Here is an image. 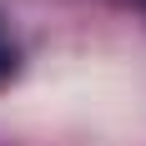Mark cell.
<instances>
[{
  "mask_svg": "<svg viewBox=\"0 0 146 146\" xmlns=\"http://www.w3.org/2000/svg\"><path fill=\"white\" fill-rule=\"evenodd\" d=\"M10 76H15V45H10V35L0 30V86H5Z\"/></svg>",
  "mask_w": 146,
  "mask_h": 146,
  "instance_id": "cell-1",
  "label": "cell"
}]
</instances>
